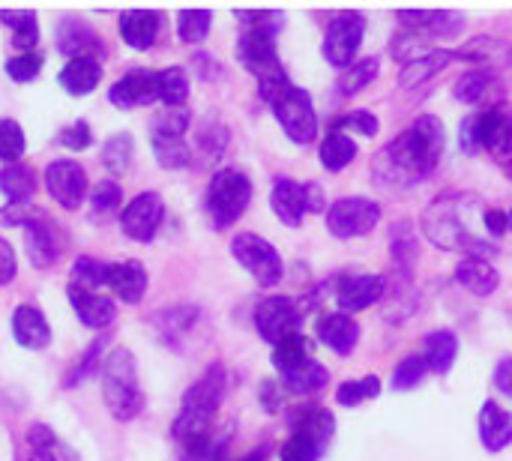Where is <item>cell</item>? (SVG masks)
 <instances>
[{"instance_id": "cb8c5ba5", "label": "cell", "mask_w": 512, "mask_h": 461, "mask_svg": "<svg viewBox=\"0 0 512 461\" xmlns=\"http://www.w3.org/2000/svg\"><path fill=\"white\" fill-rule=\"evenodd\" d=\"M120 36L129 48L147 51L159 36V12L153 9H126L120 12Z\"/></svg>"}, {"instance_id": "be15d7a7", "label": "cell", "mask_w": 512, "mask_h": 461, "mask_svg": "<svg viewBox=\"0 0 512 461\" xmlns=\"http://www.w3.org/2000/svg\"><path fill=\"white\" fill-rule=\"evenodd\" d=\"M495 387H498V393H504V396L512 399V357L498 363V369H495Z\"/></svg>"}, {"instance_id": "2e32d148", "label": "cell", "mask_w": 512, "mask_h": 461, "mask_svg": "<svg viewBox=\"0 0 512 461\" xmlns=\"http://www.w3.org/2000/svg\"><path fill=\"white\" fill-rule=\"evenodd\" d=\"M384 294H387L384 276L363 273V276H348V279L339 282V288H336V303H339V312L354 315V312H363V309L375 306Z\"/></svg>"}, {"instance_id": "b9f144b4", "label": "cell", "mask_w": 512, "mask_h": 461, "mask_svg": "<svg viewBox=\"0 0 512 461\" xmlns=\"http://www.w3.org/2000/svg\"><path fill=\"white\" fill-rule=\"evenodd\" d=\"M27 461H66L57 435L42 423L27 429Z\"/></svg>"}, {"instance_id": "9c48e42d", "label": "cell", "mask_w": 512, "mask_h": 461, "mask_svg": "<svg viewBox=\"0 0 512 461\" xmlns=\"http://www.w3.org/2000/svg\"><path fill=\"white\" fill-rule=\"evenodd\" d=\"M381 219V204L372 198H339L336 204L327 207V231L339 240H351V237H363L369 234Z\"/></svg>"}, {"instance_id": "d6a6232c", "label": "cell", "mask_w": 512, "mask_h": 461, "mask_svg": "<svg viewBox=\"0 0 512 461\" xmlns=\"http://www.w3.org/2000/svg\"><path fill=\"white\" fill-rule=\"evenodd\" d=\"M291 429H294V432H306V435H312L321 447H327L330 438H333V432H336V420H333V414H330L327 408L306 405V408H300V411L291 417Z\"/></svg>"}, {"instance_id": "30bf717a", "label": "cell", "mask_w": 512, "mask_h": 461, "mask_svg": "<svg viewBox=\"0 0 512 461\" xmlns=\"http://www.w3.org/2000/svg\"><path fill=\"white\" fill-rule=\"evenodd\" d=\"M363 33H366V18L363 12H342L327 24L324 33V57L330 66L336 69H348L363 45Z\"/></svg>"}, {"instance_id": "f5cc1de1", "label": "cell", "mask_w": 512, "mask_h": 461, "mask_svg": "<svg viewBox=\"0 0 512 461\" xmlns=\"http://www.w3.org/2000/svg\"><path fill=\"white\" fill-rule=\"evenodd\" d=\"M426 363H423V357L420 354H411V357H405L399 366H396V372H393V390L396 393H408V390H414L423 378H426Z\"/></svg>"}, {"instance_id": "8d00e7d4", "label": "cell", "mask_w": 512, "mask_h": 461, "mask_svg": "<svg viewBox=\"0 0 512 461\" xmlns=\"http://www.w3.org/2000/svg\"><path fill=\"white\" fill-rule=\"evenodd\" d=\"M0 192L9 198V204H27L30 195L36 192V177H33V168L27 165H6L0 171Z\"/></svg>"}, {"instance_id": "db71d44e", "label": "cell", "mask_w": 512, "mask_h": 461, "mask_svg": "<svg viewBox=\"0 0 512 461\" xmlns=\"http://www.w3.org/2000/svg\"><path fill=\"white\" fill-rule=\"evenodd\" d=\"M120 201H123V189H120V183H114V180H102V183H96V186H93L90 204H93V213H96V216L117 213Z\"/></svg>"}, {"instance_id": "d590c367", "label": "cell", "mask_w": 512, "mask_h": 461, "mask_svg": "<svg viewBox=\"0 0 512 461\" xmlns=\"http://www.w3.org/2000/svg\"><path fill=\"white\" fill-rule=\"evenodd\" d=\"M327 381H330V372L321 363L309 360L306 366L282 375V390L294 393V396H312V393H321L327 387Z\"/></svg>"}, {"instance_id": "5bb4252c", "label": "cell", "mask_w": 512, "mask_h": 461, "mask_svg": "<svg viewBox=\"0 0 512 461\" xmlns=\"http://www.w3.org/2000/svg\"><path fill=\"white\" fill-rule=\"evenodd\" d=\"M396 18L420 39H450L465 27V15L453 9H402Z\"/></svg>"}, {"instance_id": "83f0119b", "label": "cell", "mask_w": 512, "mask_h": 461, "mask_svg": "<svg viewBox=\"0 0 512 461\" xmlns=\"http://www.w3.org/2000/svg\"><path fill=\"white\" fill-rule=\"evenodd\" d=\"M453 60H456L453 48H429V51H423L417 60H411V63L402 66L399 84H402V87H417V84H423V81L441 75Z\"/></svg>"}, {"instance_id": "7dc6e473", "label": "cell", "mask_w": 512, "mask_h": 461, "mask_svg": "<svg viewBox=\"0 0 512 461\" xmlns=\"http://www.w3.org/2000/svg\"><path fill=\"white\" fill-rule=\"evenodd\" d=\"M189 123H192V114L189 108H165L153 126H150V138H186L189 132Z\"/></svg>"}, {"instance_id": "e575fe53", "label": "cell", "mask_w": 512, "mask_h": 461, "mask_svg": "<svg viewBox=\"0 0 512 461\" xmlns=\"http://www.w3.org/2000/svg\"><path fill=\"white\" fill-rule=\"evenodd\" d=\"M228 126L219 120V117H207L198 132H195V147H192V159H195V150L201 153V162H216L222 156V150L228 147Z\"/></svg>"}, {"instance_id": "52a82bcc", "label": "cell", "mask_w": 512, "mask_h": 461, "mask_svg": "<svg viewBox=\"0 0 512 461\" xmlns=\"http://www.w3.org/2000/svg\"><path fill=\"white\" fill-rule=\"evenodd\" d=\"M231 255L237 258L240 267H246V273L261 285V288H276L285 276V264L282 255L273 249V243H267L261 234L243 231L231 240Z\"/></svg>"}, {"instance_id": "8fae6325", "label": "cell", "mask_w": 512, "mask_h": 461, "mask_svg": "<svg viewBox=\"0 0 512 461\" xmlns=\"http://www.w3.org/2000/svg\"><path fill=\"white\" fill-rule=\"evenodd\" d=\"M225 390H228V372L222 363H213L183 396V411L186 417H195V420H204V423H213L222 399H225Z\"/></svg>"}, {"instance_id": "03108f58", "label": "cell", "mask_w": 512, "mask_h": 461, "mask_svg": "<svg viewBox=\"0 0 512 461\" xmlns=\"http://www.w3.org/2000/svg\"><path fill=\"white\" fill-rule=\"evenodd\" d=\"M264 456H267V447H261V450H252L249 456H243V459H237V461H264ZM207 461H225V447L219 444V447L210 453V459Z\"/></svg>"}, {"instance_id": "681fc988", "label": "cell", "mask_w": 512, "mask_h": 461, "mask_svg": "<svg viewBox=\"0 0 512 461\" xmlns=\"http://www.w3.org/2000/svg\"><path fill=\"white\" fill-rule=\"evenodd\" d=\"M24 147H27V138H24L21 123H15L12 117H3L0 120V159L6 165H15L24 156Z\"/></svg>"}, {"instance_id": "d6986e66", "label": "cell", "mask_w": 512, "mask_h": 461, "mask_svg": "<svg viewBox=\"0 0 512 461\" xmlns=\"http://www.w3.org/2000/svg\"><path fill=\"white\" fill-rule=\"evenodd\" d=\"M453 54H456V60H468L486 72L507 69L512 63V45L498 36H474L462 48H453Z\"/></svg>"}, {"instance_id": "4316f807", "label": "cell", "mask_w": 512, "mask_h": 461, "mask_svg": "<svg viewBox=\"0 0 512 461\" xmlns=\"http://www.w3.org/2000/svg\"><path fill=\"white\" fill-rule=\"evenodd\" d=\"M480 441L489 453H501L512 444V417L495 399L483 402L480 408Z\"/></svg>"}, {"instance_id": "6da1fadb", "label": "cell", "mask_w": 512, "mask_h": 461, "mask_svg": "<svg viewBox=\"0 0 512 461\" xmlns=\"http://www.w3.org/2000/svg\"><path fill=\"white\" fill-rule=\"evenodd\" d=\"M486 210L474 192H444L423 210L420 225L432 246L489 261L498 255V243L486 231Z\"/></svg>"}, {"instance_id": "ac0fdd59", "label": "cell", "mask_w": 512, "mask_h": 461, "mask_svg": "<svg viewBox=\"0 0 512 461\" xmlns=\"http://www.w3.org/2000/svg\"><path fill=\"white\" fill-rule=\"evenodd\" d=\"M24 237H27V261L33 267H51L57 252H60V231L54 228V222L45 213H33V219L24 225Z\"/></svg>"}, {"instance_id": "91938a15", "label": "cell", "mask_w": 512, "mask_h": 461, "mask_svg": "<svg viewBox=\"0 0 512 461\" xmlns=\"http://www.w3.org/2000/svg\"><path fill=\"white\" fill-rule=\"evenodd\" d=\"M15 270H18L15 249L6 240H0V285H9L15 279Z\"/></svg>"}, {"instance_id": "ffe728a7", "label": "cell", "mask_w": 512, "mask_h": 461, "mask_svg": "<svg viewBox=\"0 0 512 461\" xmlns=\"http://www.w3.org/2000/svg\"><path fill=\"white\" fill-rule=\"evenodd\" d=\"M315 333H318L321 345H327L339 357H348L357 348V342H360V324L351 315H345V312L321 315L318 324H315Z\"/></svg>"}, {"instance_id": "7bdbcfd3", "label": "cell", "mask_w": 512, "mask_h": 461, "mask_svg": "<svg viewBox=\"0 0 512 461\" xmlns=\"http://www.w3.org/2000/svg\"><path fill=\"white\" fill-rule=\"evenodd\" d=\"M150 144H153V156L162 168L180 171V168L192 165V147L186 144V138H150Z\"/></svg>"}, {"instance_id": "9a60e30c", "label": "cell", "mask_w": 512, "mask_h": 461, "mask_svg": "<svg viewBox=\"0 0 512 461\" xmlns=\"http://www.w3.org/2000/svg\"><path fill=\"white\" fill-rule=\"evenodd\" d=\"M45 186L63 210H75L87 198V174L72 159H54L45 168Z\"/></svg>"}, {"instance_id": "816d5d0a", "label": "cell", "mask_w": 512, "mask_h": 461, "mask_svg": "<svg viewBox=\"0 0 512 461\" xmlns=\"http://www.w3.org/2000/svg\"><path fill=\"white\" fill-rule=\"evenodd\" d=\"M321 453H324V447L312 438V435H306V432H291V438L282 444V450H279V459L282 461H318L321 459Z\"/></svg>"}, {"instance_id": "44dd1931", "label": "cell", "mask_w": 512, "mask_h": 461, "mask_svg": "<svg viewBox=\"0 0 512 461\" xmlns=\"http://www.w3.org/2000/svg\"><path fill=\"white\" fill-rule=\"evenodd\" d=\"M66 297H69L78 321L84 327H90V330H102V327H108L117 318V306L108 297H102L99 291H84L78 285H69L66 288Z\"/></svg>"}, {"instance_id": "e0dca14e", "label": "cell", "mask_w": 512, "mask_h": 461, "mask_svg": "<svg viewBox=\"0 0 512 461\" xmlns=\"http://www.w3.org/2000/svg\"><path fill=\"white\" fill-rule=\"evenodd\" d=\"M111 105L117 108H141L150 102H159V87H156V72L150 69H132L126 72L111 90H108Z\"/></svg>"}, {"instance_id": "5b68a950", "label": "cell", "mask_w": 512, "mask_h": 461, "mask_svg": "<svg viewBox=\"0 0 512 461\" xmlns=\"http://www.w3.org/2000/svg\"><path fill=\"white\" fill-rule=\"evenodd\" d=\"M459 144L465 153L486 150L495 159H507L512 153V114L507 105H492L465 117L459 126Z\"/></svg>"}, {"instance_id": "e7e4bbea", "label": "cell", "mask_w": 512, "mask_h": 461, "mask_svg": "<svg viewBox=\"0 0 512 461\" xmlns=\"http://www.w3.org/2000/svg\"><path fill=\"white\" fill-rule=\"evenodd\" d=\"M261 396H264V408L273 414V408H279V402H282V393H279V384H270V381H264V387H261Z\"/></svg>"}, {"instance_id": "836d02e7", "label": "cell", "mask_w": 512, "mask_h": 461, "mask_svg": "<svg viewBox=\"0 0 512 461\" xmlns=\"http://www.w3.org/2000/svg\"><path fill=\"white\" fill-rule=\"evenodd\" d=\"M0 21L12 30V45L21 54H30L39 39L36 12L33 9H0Z\"/></svg>"}, {"instance_id": "7c38bea8", "label": "cell", "mask_w": 512, "mask_h": 461, "mask_svg": "<svg viewBox=\"0 0 512 461\" xmlns=\"http://www.w3.org/2000/svg\"><path fill=\"white\" fill-rule=\"evenodd\" d=\"M300 324H303V315H300L297 303L288 297H267L255 309V330L270 345L300 333Z\"/></svg>"}, {"instance_id": "7a4b0ae2", "label": "cell", "mask_w": 512, "mask_h": 461, "mask_svg": "<svg viewBox=\"0 0 512 461\" xmlns=\"http://www.w3.org/2000/svg\"><path fill=\"white\" fill-rule=\"evenodd\" d=\"M447 147L444 123L432 114H420L405 132L384 144L375 156V180L393 189H411L426 183L441 165Z\"/></svg>"}, {"instance_id": "ab89813d", "label": "cell", "mask_w": 512, "mask_h": 461, "mask_svg": "<svg viewBox=\"0 0 512 461\" xmlns=\"http://www.w3.org/2000/svg\"><path fill=\"white\" fill-rule=\"evenodd\" d=\"M309 360H312L309 357V342L300 333H294V336H288V339L273 345V366L279 369V375H288V372L306 366Z\"/></svg>"}, {"instance_id": "8992f818", "label": "cell", "mask_w": 512, "mask_h": 461, "mask_svg": "<svg viewBox=\"0 0 512 461\" xmlns=\"http://www.w3.org/2000/svg\"><path fill=\"white\" fill-rule=\"evenodd\" d=\"M252 201V180L240 168H219L207 186V210L216 228H231Z\"/></svg>"}, {"instance_id": "603a6c76", "label": "cell", "mask_w": 512, "mask_h": 461, "mask_svg": "<svg viewBox=\"0 0 512 461\" xmlns=\"http://www.w3.org/2000/svg\"><path fill=\"white\" fill-rule=\"evenodd\" d=\"M105 288H111L123 303L135 306L147 294V270L138 261H123V264H108Z\"/></svg>"}, {"instance_id": "60d3db41", "label": "cell", "mask_w": 512, "mask_h": 461, "mask_svg": "<svg viewBox=\"0 0 512 461\" xmlns=\"http://www.w3.org/2000/svg\"><path fill=\"white\" fill-rule=\"evenodd\" d=\"M156 87H159V102H165V108H183L189 99V78L180 66H168L156 72Z\"/></svg>"}, {"instance_id": "f1b7e54d", "label": "cell", "mask_w": 512, "mask_h": 461, "mask_svg": "<svg viewBox=\"0 0 512 461\" xmlns=\"http://www.w3.org/2000/svg\"><path fill=\"white\" fill-rule=\"evenodd\" d=\"M420 357H423V363H426L429 372L447 375L453 369L456 357H459V339H456V333L453 330H435V333H429L426 342H423V354Z\"/></svg>"}, {"instance_id": "ba28073f", "label": "cell", "mask_w": 512, "mask_h": 461, "mask_svg": "<svg viewBox=\"0 0 512 461\" xmlns=\"http://www.w3.org/2000/svg\"><path fill=\"white\" fill-rule=\"evenodd\" d=\"M237 60L258 78V84L288 78L279 51H276V33L273 30H246L237 42Z\"/></svg>"}, {"instance_id": "4fadbf2b", "label": "cell", "mask_w": 512, "mask_h": 461, "mask_svg": "<svg viewBox=\"0 0 512 461\" xmlns=\"http://www.w3.org/2000/svg\"><path fill=\"white\" fill-rule=\"evenodd\" d=\"M165 219V201L159 192H141L138 198H132L123 213H120V228L126 237L138 240V243H150L159 231Z\"/></svg>"}, {"instance_id": "277c9868", "label": "cell", "mask_w": 512, "mask_h": 461, "mask_svg": "<svg viewBox=\"0 0 512 461\" xmlns=\"http://www.w3.org/2000/svg\"><path fill=\"white\" fill-rule=\"evenodd\" d=\"M102 399H105V408L111 411V417L120 423L135 420L141 414L144 396L138 387V366H135L132 351L117 348L102 363Z\"/></svg>"}, {"instance_id": "7402d4cb", "label": "cell", "mask_w": 512, "mask_h": 461, "mask_svg": "<svg viewBox=\"0 0 512 461\" xmlns=\"http://www.w3.org/2000/svg\"><path fill=\"white\" fill-rule=\"evenodd\" d=\"M270 207L273 213L279 216L282 225L288 228H300L303 216H306V183H297V180H276L273 192H270Z\"/></svg>"}, {"instance_id": "f6af8a7d", "label": "cell", "mask_w": 512, "mask_h": 461, "mask_svg": "<svg viewBox=\"0 0 512 461\" xmlns=\"http://www.w3.org/2000/svg\"><path fill=\"white\" fill-rule=\"evenodd\" d=\"M381 396V378L378 375H366L360 381H345L339 390H336V402L345 405V408H357L369 399H378Z\"/></svg>"}, {"instance_id": "94428289", "label": "cell", "mask_w": 512, "mask_h": 461, "mask_svg": "<svg viewBox=\"0 0 512 461\" xmlns=\"http://www.w3.org/2000/svg\"><path fill=\"white\" fill-rule=\"evenodd\" d=\"M486 231H489V237H504L507 231H510V219H507V213L504 210H498V207H489L486 210Z\"/></svg>"}, {"instance_id": "c3c4849f", "label": "cell", "mask_w": 512, "mask_h": 461, "mask_svg": "<svg viewBox=\"0 0 512 461\" xmlns=\"http://www.w3.org/2000/svg\"><path fill=\"white\" fill-rule=\"evenodd\" d=\"M102 162L111 174H123L129 171V162H132V135L129 132H117L105 141L102 147Z\"/></svg>"}, {"instance_id": "9f6ffc18", "label": "cell", "mask_w": 512, "mask_h": 461, "mask_svg": "<svg viewBox=\"0 0 512 461\" xmlns=\"http://www.w3.org/2000/svg\"><path fill=\"white\" fill-rule=\"evenodd\" d=\"M42 63H45V60H42V54H36V51H30V54H15V57L6 60V75H9L12 81L27 84V81H33V78L39 75Z\"/></svg>"}, {"instance_id": "74e56055", "label": "cell", "mask_w": 512, "mask_h": 461, "mask_svg": "<svg viewBox=\"0 0 512 461\" xmlns=\"http://www.w3.org/2000/svg\"><path fill=\"white\" fill-rule=\"evenodd\" d=\"M390 255L396 261V267L408 276L414 261L420 258V249H417V237H414V225L408 219H402L393 231H390Z\"/></svg>"}, {"instance_id": "1f68e13d", "label": "cell", "mask_w": 512, "mask_h": 461, "mask_svg": "<svg viewBox=\"0 0 512 461\" xmlns=\"http://www.w3.org/2000/svg\"><path fill=\"white\" fill-rule=\"evenodd\" d=\"M57 45L63 54H69V60L75 57H90L96 60L102 54V42L96 39V33H90L84 24H63L57 30Z\"/></svg>"}, {"instance_id": "bcb514c9", "label": "cell", "mask_w": 512, "mask_h": 461, "mask_svg": "<svg viewBox=\"0 0 512 461\" xmlns=\"http://www.w3.org/2000/svg\"><path fill=\"white\" fill-rule=\"evenodd\" d=\"M210 24H213V15L207 9H183L177 15V33L186 45H198L207 39L210 33Z\"/></svg>"}, {"instance_id": "6f0895ef", "label": "cell", "mask_w": 512, "mask_h": 461, "mask_svg": "<svg viewBox=\"0 0 512 461\" xmlns=\"http://www.w3.org/2000/svg\"><path fill=\"white\" fill-rule=\"evenodd\" d=\"M57 141H60L63 147H69V150H87L90 141H93V132H90V126H87L84 120H75V123H69V126L57 135Z\"/></svg>"}, {"instance_id": "3957f363", "label": "cell", "mask_w": 512, "mask_h": 461, "mask_svg": "<svg viewBox=\"0 0 512 461\" xmlns=\"http://www.w3.org/2000/svg\"><path fill=\"white\" fill-rule=\"evenodd\" d=\"M258 93L273 108L279 126L294 144H312L318 138V114L309 99V90L291 84V78H279L258 84Z\"/></svg>"}, {"instance_id": "ee69618b", "label": "cell", "mask_w": 512, "mask_h": 461, "mask_svg": "<svg viewBox=\"0 0 512 461\" xmlns=\"http://www.w3.org/2000/svg\"><path fill=\"white\" fill-rule=\"evenodd\" d=\"M489 90H492V72H486V69H471L453 84V96L465 105L483 102Z\"/></svg>"}, {"instance_id": "6125c7cd", "label": "cell", "mask_w": 512, "mask_h": 461, "mask_svg": "<svg viewBox=\"0 0 512 461\" xmlns=\"http://www.w3.org/2000/svg\"><path fill=\"white\" fill-rule=\"evenodd\" d=\"M327 210V195L318 183H306V213H324Z\"/></svg>"}, {"instance_id": "d4e9b609", "label": "cell", "mask_w": 512, "mask_h": 461, "mask_svg": "<svg viewBox=\"0 0 512 461\" xmlns=\"http://www.w3.org/2000/svg\"><path fill=\"white\" fill-rule=\"evenodd\" d=\"M453 279L474 297H492L501 285V273L492 267V261L483 258H462Z\"/></svg>"}, {"instance_id": "4dcf8cb0", "label": "cell", "mask_w": 512, "mask_h": 461, "mask_svg": "<svg viewBox=\"0 0 512 461\" xmlns=\"http://www.w3.org/2000/svg\"><path fill=\"white\" fill-rule=\"evenodd\" d=\"M318 156H321V165L327 171H342L357 159V141L342 129H330L318 147Z\"/></svg>"}, {"instance_id": "f546056e", "label": "cell", "mask_w": 512, "mask_h": 461, "mask_svg": "<svg viewBox=\"0 0 512 461\" xmlns=\"http://www.w3.org/2000/svg\"><path fill=\"white\" fill-rule=\"evenodd\" d=\"M99 81H102V66L99 60H90V57H75L60 69V87L72 96L93 93Z\"/></svg>"}, {"instance_id": "003e7915", "label": "cell", "mask_w": 512, "mask_h": 461, "mask_svg": "<svg viewBox=\"0 0 512 461\" xmlns=\"http://www.w3.org/2000/svg\"><path fill=\"white\" fill-rule=\"evenodd\" d=\"M507 219H510V231H512V210H510V213H507Z\"/></svg>"}, {"instance_id": "484cf974", "label": "cell", "mask_w": 512, "mask_h": 461, "mask_svg": "<svg viewBox=\"0 0 512 461\" xmlns=\"http://www.w3.org/2000/svg\"><path fill=\"white\" fill-rule=\"evenodd\" d=\"M12 333L15 342L27 351H42L51 342V327L45 321V315L36 306H18L12 315Z\"/></svg>"}, {"instance_id": "f35d334b", "label": "cell", "mask_w": 512, "mask_h": 461, "mask_svg": "<svg viewBox=\"0 0 512 461\" xmlns=\"http://www.w3.org/2000/svg\"><path fill=\"white\" fill-rule=\"evenodd\" d=\"M378 78V57H366V60H357L351 63L348 69H342L339 81H336V93L339 96H357L360 90H366L372 81Z\"/></svg>"}, {"instance_id": "11a10c76", "label": "cell", "mask_w": 512, "mask_h": 461, "mask_svg": "<svg viewBox=\"0 0 512 461\" xmlns=\"http://www.w3.org/2000/svg\"><path fill=\"white\" fill-rule=\"evenodd\" d=\"M333 129H342V132L354 129V132H360V135H366V138H375L378 129H381V123H378V117H375L372 111L357 108V111H348V114L336 117V120H333Z\"/></svg>"}, {"instance_id": "680465c9", "label": "cell", "mask_w": 512, "mask_h": 461, "mask_svg": "<svg viewBox=\"0 0 512 461\" xmlns=\"http://www.w3.org/2000/svg\"><path fill=\"white\" fill-rule=\"evenodd\" d=\"M33 213H36V210H30V207H24V204H6V207L0 210V225L24 228V225L33 219Z\"/></svg>"}, {"instance_id": "f907efd6", "label": "cell", "mask_w": 512, "mask_h": 461, "mask_svg": "<svg viewBox=\"0 0 512 461\" xmlns=\"http://www.w3.org/2000/svg\"><path fill=\"white\" fill-rule=\"evenodd\" d=\"M105 276H108V264L96 261V258H87L81 255L72 267V285L84 288V291H96V288H105Z\"/></svg>"}]
</instances>
